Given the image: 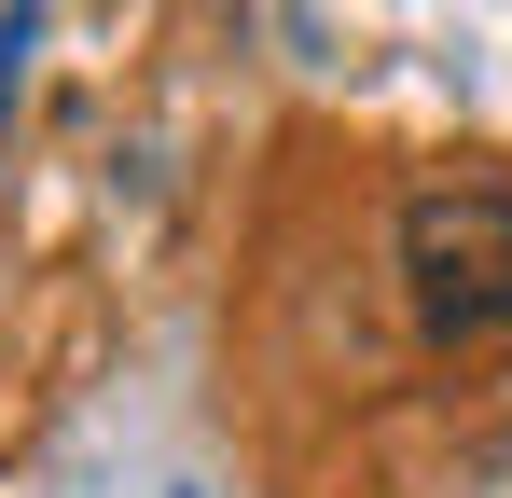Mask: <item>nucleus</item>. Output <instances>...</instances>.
Here are the masks:
<instances>
[{"label":"nucleus","mask_w":512,"mask_h":498,"mask_svg":"<svg viewBox=\"0 0 512 498\" xmlns=\"http://www.w3.org/2000/svg\"><path fill=\"white\" fill-rule=\"evenodd\" d=\"M388 277L429 346L512 332V153H429L388 194Z\"/></svg>","instance_id":"f257e3e1"},{"label":"nucleus","mask_w":512,"mask_h":498,"mask_svg":"<svg viewBox=\"0 0 512 498\" xmlns=\"http://www.w3.org/2000/svg\"><path fill=\"white\" fill-rule=\"evenodd\" d=\"M28 42H42V0H0V111H14V70H28Z\"/></svg>","instance_id":"f03ea898"}]
</instances>
